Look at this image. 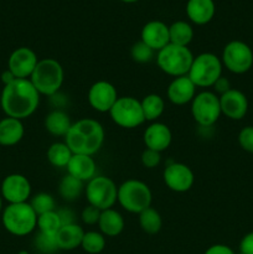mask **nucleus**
<instances>
[{"mask_svg":"<svg viewBox=\"0 0 253 254\" xmlns=\"http://www.w3.org/2000/svg\"><path fill=\"white\" fill-rule=\"evenodd\" d=\"M40 96L30 79L16 78L4 86L0 97V104L6 117L25 119L36 112L40 104Z\"/></svg>","mask_w":253,"mask_h":254,"instance_id":"obj_1","label":"nucleus"},{"mask_svg":"<svg viewBox=\"0 0 253 254\" xmlns=\"http://www.w3.org/2000/svg\"><path fill=\"white\" fill-rule=\"evenodd\" d=\"M64 143L73 154L93 156L103 145L104 129L96 119H79L76 123H72L64 136Z\"/></svg>","mask_w":253,"mask_h":254,"instance_id":"obj_2","label":"nucleus"},{"mask_svg":"<svg viewBox=\"0 0 253 254\" xmlns=\"http://www.w3.org/2000/svg\"><path fill=\"white\" fill-rule=\"evenodd\" d=\"M63 68L55 59L39 60L30 81L40 94L52 97L59 93L63 83Z\"/></svg>","mask_w":253,"mask_h":254,"instance_id":"obj_3","label":"nucleus"},{"mask_svg":"<svg viewBox=\"0 0 253 254\" xmlns=\"http://www.w3.org/2000/svg\"><path fill=\"white\" fill-rule=\"evenodd\" d=\"M1 218L5 230L17 237L30 235L37 227V215L29 202L9 203Z\"/></svg>","mask_w":253,"mask_h":254,"instance_id":"obj_4","label":"nucleus"},{"mask_svg":"<svg viewBox=\"0 0 253 254\" xmlns=\"http://www.w3.org/2000/svg\"><path fill=\"white\" fill-rule=\"evenodd\" d=\"M193 61V55L189 47L178 46L169 44L164 49L156 52V64L158 67L169 76L181 77L188 76Z\"/></svg>","mask_w":253,"mask_h":254,"instance_id":"obj_5","label":"nucleus"},{"mask_svg":"<svg viewBox=\"0 0 253 254\" xmlns=\"http://www.w3.org/2000/svg\"><path fill=\"white\" fill-rule=\"evenodd\" d=\"M153 193L145 183L135 179L124 181L118 186L117 202L130 213H140L150 207Z\"/></svg>","mask_w":253,"mask_h":254,"instance_id":"obj_6","label":"nucleus"},{"mask_svg":"<svg viewBox=\"0 0 253 254\" xmlns=\"http://www.w3.org/2000/svg\"><path fill=\"white\" fill-rule=\"evenodd\" d=\"M222 61L211 52H203L193 57L188 76L196 87L208 88L222 76Z\"/></svg>","mask_w":253,"mask_h":254,"instance_id":"obj_7","label":"nucleus"},{"mask_svg":"<svg viewBox=\"0 0 253 254\" xmlns=\"http://www.w3.org/2000/svg\"><path fill=\"white\" fill-rule=\"evenodd\" d=\"M84 192H86L88 205L104 211L108 208H113V206L116 205L118 186L111 178L94 176L92 180L87 183Z\"/></svg>","mask_w":253,"mask_h":254,"instance_id":"obj_8","label":"nucleus"},{"mask_svg":"<svg viewBox=\"0 0 253 254\" xmlns=\"http://www.w3.org/2000/svg\"><path fill=\"white\" fill-rule=\"evenodd\" d=\"M221 114L220 97L215 92H200L191 102V116L201 128L212 127Z\"/></svg>","mask_w":253,"mask_h":254,"instance_id":"obj_9","label":"nucleus"},{"mask_svg":"<svg viewBox=\"0 0 253 254\" xmlns=\"http://www.w3.org/2000/svg\"><path fill=\"white\" fill-rule=\"evenodd\" d=\"M112 121L121 128L133 129L145 122L140 101L134 97H118L109 111Z\"/></svg>","mask_w":253,"mask_h":254,"instance_id":"obj_10","label":"nucleus"},{"mask_svg":"<svg viewBox=\"0 0 253 254\" xmlns=\"http://www.w3.org/2000/svg\"><path fill=\"white\" fill-rule=\"evenodd\" d=\"M222 64L235 74H243L253 66V51L246 42L230 41L225 46L221 57Z\"/></svg>","mask_w":253,"mask_h":254,"instance_id":"obj_11","label":"nucleus"},{"mask_svg":"<svg viewBox=\"0 0 253 254\" xmlns=\"http://www.w3.org/2000/svg\"><path fill=\"white\" fill-rule=\"evenodd\" d=\"M164 183L166 188L174 192H186L192 188L195 183V175L186 164L169 163L163 173Z\"/></svg>","mask_w":253,"mask_h":254,"instance_id":"obj_12","label":"nucleus"},{"mask_svg":"<svg viewBox=\"0 0 253 254\" xmlns=\"http://www.w3.org/2000/svg\"><path fill=\"white\" fill-rule=\"evenodd\" d=\"M87 99L94 111L99 113H109L118 99V92L113 84L102 79L92 84L88 89Z\"/></svg>","mask_w":253,"mask_h":254,"instance_id":"obj_13","label":"nucleus"},{"mask_svg":"<svg viewBox=\"0 0 253 254\" xmlns=\"http://www.w3.org/2000/svg\"><path fill=\"white\" fill-rule=\"evenodd\" d=\"M31 196V184L21 174H10L1 183V197L9 203L27 202Z\"/></svg>","mask_w":253,"mask_h":254,"instance_id":"obj_14","label":"nucleus"},{"mask_svg":"<svg viewBox=\"0 0 253 254\" xmlns=\"http://www.w3.org/2000/svg\"><path fill=\"white\" fill-rule=\"evenodd\" d=\"M37 62L39 59L34 50L29 47H19L10 55L7 60V69L11 71L16 78L29 79Z\"/></svg>","mask_w":253,"mask_h":254,"instance_id":"obj_15","label":"nucleus"},{"mask_svg":"<svg viewBox=\"0 0 253 254\" xmlns=\"http://www.w3.org/2000/svg\"><path fill=\"white\" fill-rule=\"evenodd\" d=\"M221 113L232 121H241L248 112V99L243 92L231 88L220 96Z\"/></svg>","mask_w":253,"mask_h":254,"instance_id":"obj_16","label":"nucleus"},{"mask_svg":"<svg viewBox=\"0 0 253 254\" xmlns=\"http://www.w3.org/2000/svg\"><path fill=\"white\" fill-rule=\"evenodd\" d=\"M140 41L148 45L151 50L158 52L159 50L164 49L166 45L170 44L169 37V26L159 20L146 22L141 29Z\"/></svg>","mask_w":253,"mask_h":254,"instance_id":"obj_17","label":"nucleus"},{"mask_svg":"<svg viewBox=\"0 0 253 254\" xmlns=\"http://www.w3.org/2000/svg\"><path fill=\"white\" fill-rule=\"evenodd\" d=\"M143 140L146 148L161 153L170 146L173 134L166 124L160 123V122H153L150 126L146 127Z\"/></svg>","mask_w":253,"mask_h":254,"instance_id":"obj_18","label":"nucleus"},{"mask_svg":"<svg viewBox=\"0 0 253 254\" xmlns=\"http://www.w3.org/2000/svg\"><path fill=\"white\" fill-rule=\"evenodd\" d=\"M197 87L192 83L189 76L176 77L170 82L166 91L168 99L175 106H185L191 103L196 96Z\"/></svg>","mask_w":253,"mask_h":254,"instance_id":"obj_19","label":"nucleus"},{"mask_svg":"<svg viewBox=\"0 0 253 254\" xmlns=\"http://www.w3.org/2000/svg\"><path fill=\"white\" fill-rule=\"evenodd\" d=\"M66 169L67 174L83 183H88L96 176L97 164L91 155L73 154Z\"/></svg>","mask_w":253,"mask_h":254,"instance_id":"obj_20","label":"nucleus"},{"mask_svg":"<svg viewBox=\"0 0 253 254\" xmlns=\"http://www.w3.org/2000/svg\"><path fill=\"white\" fill-rule=\"evenodd\" d=\"M215 12L213 0H189L186 4L188 17L196 25L208 24L215 16Z\"/></svg>","mask_w":253,"mask_h":254,"instance_id":"obj_21","label":"nucleus"},{"mask_svg":"<svg viewBox=\"0 0 253 254\" xmlns=\"http://www.w3.org/2000/svg\"><path fill=\"white\" fill-rule=\"evenodd\" d=\"M24 134L25 129L20 119L6 117L0 121V145H16L24 138Z\"/></svg>","mask_w":253,"mask_h":254,"instance_id":"obj_22","label":"nucleus"},{"mask_svg":"<svg viewBox=\"0 0 253 254\" xmlns=\"http://www.w3.org/2000/svg\"><path fill=\"white\" fill-rule=\"evenodd\" d=\"M84 231L77 223L73 225L62 226L56 235L57 246L59 250L62 251H72L81 247L82 240H83Z\"/></svg>","mask_w":253,"mask_h":254,"instance_id":"obj_23","label":"nucleus"},{"mask_svg":"<svg viewBox=\"0 0 253 254\" xmlns=\"http://www.w3.org/2000/svg\"><path fill=\"white\" fill-rule=\"evenodd\" d=\"M124 218L121 213L114 208H108L101 212V217L98 221V227L101 233L107 237H117L124 230Z\"/></svg>","mask_w":253,"mask_h":254,"instance_id":"obj_24","label":"nucleus"},{"mask_svg":"<svg viewBox=\"0 0 253 254\" xmlns=\"http://www.w3.org/2000/svg\"><path fill=\"white\" fill-rule=\"evenodd\" d=\"M71 126L72 122L69 116L61 109L50 112L45 118V128L51 135L55 136H66Z\"/></svg>","mask_w":253,"mask_h":254,"instance_id":"obj_25","label":"nucleus"},{"mask_svg":"<svg viewBox=\"0 0 253 254\" xmlns=\"http://www.w3.org/2000/svg\"><path fill=\"white\" fill-rule=\"evenodd\" d=\"M145 122H156L165 111V102L159 94L150 93L140 101Z\"/></svg>","mask_w":253,"mask_h":254,"instance_id":"obj_26","label":"nucleus"},{"mask_svg":"<svg viewBox=\"0 0 253 254\" xmlns=\"http://www.w3.org/2000/svg\"><path fill=\"white\" fill-rule=\"evenodd\" d=\"M169 37H170V44L188 47L189 44L192 41L193 30L189 22L180 20L173 22L169 26Z\"/></svg>","mask_w":253,"mask_h":254,"instance_id":"obj_27","label":"nucleus"},{"mask_svg":"<svg viewBox=\"0 0 253 254\" xmlns=\"http://www.w3.org/2000/svg\"><path fill=\"white\" fill-rule=\"evenodd\" d=\"M73 153L66 143L57 141L47 149V160L55 168H67Z\"/></svg>","mask_w":253,"mask_h":254,"instance_id":"obj_28","label":"nucleus"},{"mask_svg":"<svg viewBox=\"0 0 253 254\" xmlns=\"http://www.w3.org/2000/svg\"><path fill=\"white\" fill-rule=\"evenodd\" d=\"M83 189V181L73 178V176L69 175V174H66L59 184L60 196L66 201H74L76 198H78L79 196H81Z\"/></svg>","mask_w":253,"mask_h":254,"instance_id":"obj_29","label":"nucleus"},{"mask_svg":"<svg viewBox=\"0 0 253 254\" xmlns=\"http://www.w3.org/2000/svg\"><path fill=\"white\" fill-rule=\"evenodd\" d=\"M139 226L148 235H156L163 227L160 213L150 206L139 213Z\"/></svg>","mask_w":253,"mask_h":254,"instance_id":"obj_30","label":"nucleus"},{"mask_svg":"<svg viewBox=\"0 0 253 254\" xmlns=\"http://www.w3.org/2000/svg\"><path fill=\"white\" fill-rule=\"evenodd\" d=\"M56 210L37 216V228H39V232L46 233V235H57L62 225Z\"/></svg>","mask_w":253,"mask_h":254,"instance_id":"obj_31","label":"nucleus"},{"mask_svg":"<svg viewBox=\"0 0 253 254\" xmlns=\"http://www.w3.org/2000/svg\"><path fill=\"white\" fill-rule=\"evenodd\" d=\"M81 248L89 254H99L106 248V236L97 231L84 232Z\"/></svg>","mask_w":253,"mask_h":254,"instance_id":"obj_32","label":"nucleus"},{"mask_svg":"<svg viewBox=\"0 0 253 254\" xmlns=\"http://www.w3.org/2000/svg\"><path fill=\"white\" fill-rule=\"evenodd\" d=\"M30 205L34 208L37 216L42 215V213L50 212V211L56 210V201L52 197V195L47 192H40L35 195L34 197L30 200Z\"/></svg>","mask_w":253,"mask_h":254,"instance_id":"obj_33","label":"nucleus"},{"mask_svg":"<svg viewBox=\"0 0 253 254\" xmlns=\"http://www.w3.org/2000/svg\"><path fill=\"white\" fill-rule=\"evenodd\" d=\"M155 51L151 50L148 45L144 44L143 41H138L131 46L130 56L138 64H148L153 60Z\"/></svg>","mask_w":253,"mask_h":254,"instance_id":"obj_34","label":"nucleus"},{"mask_svg":"<svg viewBox=\"0 0 253 254\" xmlns=\"http://www.w3.org/2000/svg\"><path fill=\"white\" fill-rule=\"evenodd\" d=\"M35 246H36L37 250L41 252V254H51L59 250L56 236L46 235V233L42 232H39L36 235V238H35Z\"/></svg>","mask_w":253,"mask_h":254,"instance_id":"obj_35","label":"nucleus"},{"mask_svg":"<svg viewBox=\"0 0 253 254\" xmlns=\"http://www.w3.org/2000/svg\"><path fill=\"white\" fill-rule=\"evenodd\" d=\"M238 144L247 153L253 154V126H247L238 133Z\"/></svg>","mask_w":253,"mask_h":254,"instance_id":"obj_36","label":"nucleus"},{"mask_svg":"<svg viewBox=\"0 0 253 254\" xmlns=\"http://www.w3.org/2000/svg\"><path fill=\"white\" fill-rule=\"evenodd\" d=\"M161 153L146 148L141 154V164L146 169H154L160 164Z\"/></svg>","mask_w":253,"mask_h":254,"instance_id":"obj_37","label":"nucleus"},{"mask_svg":"<svg viewBox=\"0 0 253 254\" xmlns=\"http://www.w3.org/2000/svg\"><path fill=\"white\" fill-rule=\"evenodd\" d=\"M101 210H98L97 207L94 206L88 205L82 210L81 213V220L83 221V223L89 226H93V225H98V221L99 217H101Z\"/></svg>","mask_w":253,"mask_h":254,"instance_id":"obj_38","label":"nucleus"},{"mask_svg":"<svg viewBox=\"0 0 253 254\" xmlns=\"http://www.w3.org/2000/svg\"><path fill=\"white\" fill-rule=\"evenodd\" d=\"M56 211H57V213H59L62 226L73 225V223H77L76 222V215H74L73 211L69 210V208H59V210H56Z\"/></svg>","mask_w":253,"mask_h":254,"instance_id":"obj_39","label":"nucleus"},{"mask_svg":"<svg viewBox=\"0 0 253 254\" xmlns=\"http://www.w3.org/2000/svg\"><path fill=\"white\" fill-rule=\"evenodd\" d=\"M241 254H253V232L247 233L240 242Z\"/></svg>","mask_w":253,"mask_h":254,"instance_id":"obj_40","label":"nucleus"},{"mask_svg":"<svg viewBox=\"0 0 253 254\" xmlns=\"http://www.w3.org/2000/svg\"><path fill=\"white\" fill-rule=\"evenodd\" d=\"M212 87H213V89H215L216 93H218L220 96L221 94L226 93V92L230 91V89L232 88V87H231L230 81H228V79L223 76H221L220 78L215 82V84H213Z\"/></svg>","mask_w":253,"mask_h":254,"instance_id":"obj_41","label":"nucleus"},{"mask_svg":"<svg viewBox=\"0 0 253 254\" xmlns=\"http://www.w3.org/2000/svg\"><path fill=\"white\" fill-rule=\"evenodd\" d=\"M205 254H235V252L226 245H213L206 250Z\"/></svg>","mask_w":253,"mask_h":254,"instance_id":"obj_42","label":"nucleus"},{"mask_svg":"<svg viewBox=\"0 0 253 254\" xmlns=\"http://www.w3.org/2000/svg\"><path fill=\"white\" fill-rule=\"evenodd\" d=\"M14 79H16V77H15L14 74H12V72L9 71V69H5V71L1 73V82L4 83V86L11 83Z\"/></svg>","mask_w":253,"mask_h":254,"instance_id":"obj_43","label":"nucleus"},{"mask_svg":"<svg viewBox=\"0 0 253 254\" xmlns=\"http://www.w3.org/2000/svg\"><path fill=\"white\" fill-rule=\"evenodd\" d=\"M2 210V201H1V195H0V213H1Z\"/></svg>","mask_w":253,"mask_h":254,"instance_id":"obj_44","label":"nucleus"},{"mask_svg":"<svg viewBox=\"0 0 253 254\" xmlns=\"http://www.w3.org/2000/svg\"><path fill=\"white\" fill-rule=\"evenodd\" d=\"M122 1H124V2H135V1H138V0H122Z\"/></svg>","mask_w":253,"mask_h":254,"instance_id":"obj_45","label":"nucleus"},{"mask_svg":"<svg viewBox=\"0 0 253 254\" xmlns=\"http://www.w3.org/2000/svg\"><path fill=\"white\" fill-rule=\"evenodd\" d=\"M19 254H29L27 252H25V251H22V252H20Z\"/></svg>","mask_w":253,"mask_h":254,"instance_id":"obj_46","label":"nucleus"},{"mask_svg":"<svg viewBox=\"0 0 253 254\" xmlns=\"http://www.w3.org/2000/svg\"><path fill=\"white\" fill-rule=\"evenodd\" d=\"M37 254H41V253H37Z\"/></svg>","mask_w":253,"mask_h":254,"instance_id":"obj_47","label":"nucleus"}]
</instances>
